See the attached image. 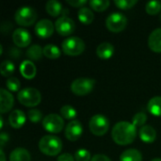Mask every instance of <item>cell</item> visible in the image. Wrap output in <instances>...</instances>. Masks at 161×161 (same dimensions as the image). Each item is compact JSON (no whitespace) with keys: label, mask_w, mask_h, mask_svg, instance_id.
Returning <instances> with one entry per match:
<instances>
[{"label":"cell","mask_w":161,"mask_h":161,"mask_svg":"<svg viewBox=\"0 0 161 161\" xmlns=\"http://www.w3.org/2000/svg\"><path fill=\"white\" fill-rule=\"evenodd\" d=\"M137 136V129L136 126L132 123L128 122H119L117 123L111 132L112 140L118 145L125 146L131 144Z\"/></svg>","instance_id":"1"},{"label":"cell","mask_w":161,"mask_h":161,"mask_svg":"<svg viewBox=\"0 0 161 161\" xmlns=\"http://www.w3.org/2000/svg\"><path fill=\"white\" fill-rule=\"evenodd\" d=\"M39 149L46 156H57L62 149V142L57 136L46 135L41 139L39 142Z\"/></svg>","instance_id":"2"},{"label":"cell","mask_w":161,"mask_h":161,"mask_svg":"<svg viewBox=\"0 0 161 161\" xmlns=\"http://www.w3.org/2000/svg\"><path fill=\"white\" fill-rule=\"evenodd\" d=\"M62 51L67 56H79L85 50V42L79 37H70L65 39L61 44Z\"/></svg>","instance_id":"3"},{"label":"cell","mask_w":161,"mask_h":161,"mask_svg":"<svg viewBox=\"0 0 161 161\" xmlns=\"http://www.w3.org/2000/svg\"><path fill=\"white\" fill-rule=\"evenodd\" d=\"M18 101L25 107H36L42 101L41 92L35 88H25L18 92Z\"/></svg>","instance_id":"4"},{"label":"cell","mask_w":161,"mask_h":161,"mask_svg":"<svg viewBox=\"0 0 161 161\" xmlns=\"http://www.w3.org/2000/svg\"><path fill=\"white\" fill-rule=\"evenodd\" d=\"M14 19L19 25L30 26L37 20V12L31 7H21L16 10L14 14Z\"/></svg>","instance_id":"5"},{"label":"cell","mask_w":161,"mask_h":161,"mask_svg":"<svg viewBox=\"0 0 161 161\" xmlns=\"http://www.w3.org/2000/svg\"><path fill=\"white\" fill-rule=\"evenodd\" d=\"M89 128L94 136L102 137L108 131L109 121L106 116L102 114H96L91 118L89 123Z\"/></svg>","instance_id":"6"},{"label":"cell","mask_w":161,"mask_h":161,"mask_svg":"<svg viewBox=\"0 0 161 161\" xmlns=\"http://www.w3.org/2000/svg\"><path fill=\"white\" fill-rule=\"evenodd\" d=\"M127 25V18L120 12H113L106 19V26L110 32L119 33L125 30Z\"/></svg>","instance_id":"7"},{"label":"cell","mask_w":161,"mask_h":161,"mask_svg":"<svg viewBox=\"0 0 161 161\" xmlns=\"http://www.w3.org/2000/svg\"><path fill=\"white\" fill-rule=\"evenodd\" d=\"M95 80L92 78H77L71 84V91L74 94L83 96L91 93L94 88Z\"/></svg>","instance_id":"8"},{"label":"cell","mask_w":161,"mask_h":161,"mask_svg":"<svg viewBox=\"0 0 161 161\" xmlns=\"http://www.w3.org/2000/svg\"><path fill=\"white\" fill-rule=\"evenodd\" d=\"M42 126L43 128L50 133L57 134L59 133L64 127V121L63 118L55 113H51L46 115L42 120Z\"/></svg>","instance_id":"9"},{"label":"cell","mask_w":161,"mask_h":161,"mask_svg":"<svg viewBox=\"0 0 161 161\" xmlns=\"http://www.w3.org/2000/svg\"><path fill=\"white\" fill-rule=\"evenodd\" d=\"M57 32L61 36H69L75 30V24L68 16H60L55 23Z\"/></svg>","instance_id":"10"},{"label":"cell","mask_w":161,"mask_h":161,"mask_svg":"<svg viewBox=\"0 0 161 161\" xmlns=\"http://www.w3.org/2000/svg\"><path fill=\"white\" fill-rule=\"evenodd\" d=\"M83 134V126L77 120L71 121L65 128V137L71 142H75L80 139Z\"/></svg>","instance_id":"11"},{"label":"cell","mask_w":161,"mask_h":161,"mask_svg":"<svg viewBox=\"0 0 161 161\" xmlns=\"http://www.w3.org/2000/svg\"><path fill=\"white\" fill-rule=\"evenodd\" d=\"M55 29V25L48 19L40 20L35 25V33L41 39H47L52 36Z\"/></svg>","instance_id":"12"},{"label":"cell","mask_w":161,"mask_h":161,"mask_svg":"<svg viewBox=\"0 0 161 161\" xmlns=\"http://www.w3.org/2000/svg\"><path fill=\"white\" fill-rule=\"evenodd\" d=\"M12 41L18 47H27L31 42V35L26 29L17 28L12 33Z\"/></svg>","instance_id":"13"},{"label":"cell","mask_w":161,"mask_h":161,"mask_svg":"<svg viewBox=\"0 0 161 161\" xmlns=\"http://www.w3.org/2000/svg\"><path fill=\"white\" fill-rule=\"evenodd\" d=\"M0 111L2 114L9 111L14 104V98L12 96V94L5 90V89H1L0 90Z\"/></svg>","instance_id":"14"},{"label":"cell","mask_w":161,"mask_h":161,"mask_svg":"<svg viewBox=\"0 0 161 161\" xmlns=\"http://www.w3.org/2000/svg\"><path fill=\"white\" fill-rule=\"evenodd\" d=\"M25 121H26V117H25V113L20 109L13 110L8 116V123H9L10 126L15 129L21 128L25 125Z\"/></svg>","instance_id":"15"},{"label":"cell","mask_w":161,"mask_h":161,"mask_svg":"<svg viewBox=\"0 0 161 161\" xmlns=\"http://www.w3.org/2000/svg\"><path fill=\"white\" fill-rule=\"evenodd\" d=\"M148 46L155 53H161V28L155 29L149 36Z\"/></svg>","instance_id":"16"},{"label":"cell","mask_w":161,"mask_h":161,"mask_svg":"<svg viewBox=\"0 0 161 161\" xmlns=\"http://www.w3.org/2000/svg\"><path fill=\"white\" fill-rule=\"evenodd\" d=\"M114 54V46L110 42H102L96 48V55L101 59H108Z\"/></svg>","instance_id":"17"},{"label":"cell","mask_w":161,"mask_h":161,"mask_svg":"<svg viewBox=\"0 0 161 161\" xmlns=\"http://www.w3.org/2000/svg\"><path fill=\"white\" fill-rule=\"evenodd\" d=\"M20 72L25 78L32 79L37 74V69L35 64L31 60H25L20 65Z\"/></svg>","instance_id":"18"},{"label":"cell","mask_w":161,"mask_h":161,"mask_svg":"<svg viewBox=\"0 0 161 161\" xmlns=\"http://www.w3.org/2000/svg\"><path fill=\"white\" fill-rule=\"evenodd\" d=\"M140 138L145 143H152L157 139V131L151 125H144L140 129Z\"/></svg>","instance_id":"19"},{"label":"cell","mask_w":161,"mask_h":161,"mask_svg":"<svg viewBox=\"0 0 161 161\" xmlns=\"http://www.w3.org/2000/svg\"><path fill=\"white\" fill-rule=\"evenodd\" d=\"M9 161H31V156L26 149L16 148L10 153Z\"/></svg>","instance_id":"20"},{"label":"cell","mask_w":161,"mask_h":161,"mask_svg":"<svg viewBox=\"0 0 161 161\" xmlns=\"http://www.w3.org/2000/svg\"><path fill=\"white\" fill-rule=\"evenodd\" d=\"M148 111L157 117H161V96H155L151 98L147 105Z\"/></svg>","instance_id":"21"},{"label":"cell","mask_w":161,"mask_h":161,"mask_svg":"<svg viewBox=\"0 0 161 161\" xmlns=\"http://www.w3.org/2000/svg\"><path fill=\"white\" fill-rule=\"evenodd\" d=\"M120 161H142V156L137 149H128L122 153Z\"/></svg>","instance_id":"22"},{"label":"cell","mask_w":161,"mask_h":161,"mask_svg":"<svg viewBox=\"0 0 161 161\" xmlns=\"http://www.w3.org/2000/svg\"><path fill=\"white\" fill-rule=\"evenodd\" d=\"M45 10L50 16L57 17L62 11V5L56 0H50L45 4Z\"/></svg>","instance_id":"23"},{"label":"cell","mask_w":161,"mask_h":161,"mask_svg":"<svg viewBox=\"0 0 161 161\" xmlns=\"http://www.w3.org/2000/svg\"><path fill=\"white\" fill-rule=\"evenodd\" d=\"M78 19L79 21L83 24V25H90L92 23L93 19H94V15L92 13V11L89 8H82L78 10Z\"/></svg>","instance_id":"24"},{"label":"cell","mask_w":161,"mask_h":161,"mask_svg":"<svg viewBox=\"0 0 161 161\" xmlns=\"http://www.w3.org/2000/svg\"><path fill=\"white\" fill-rule=\"evenodd\" d=\"M43 56L50 59H56L60 57V49L55 44H47L43 47Z\"/></svg>","instance_id":"25"},{"label":"cell","mask_w":161,"mask_h":161,"mask_svg":"<svg viewBox=\"0 0 161 161\" xmlns=\"http://www.w3.org/2000/svg\"><path fill=\"white\" fill-rule=\"evenodd\" d=\"M42 55H43V48H42L38 44H34V45L30 46L27 49V51H26L27 58L32 59V60H39V59H41Z\"/></svg>","instance_id":"26"},{"label":"cell","mask_w":161,"mask_h":161,"mask_svg":"<svg viewBox=\"0 0 161 161\" xmlns=\"http://www.w3.org/2000/svg\"><path fill=\"white\" fill-rule=\"evenodd\" d=\"M0 72H1V75L3 76H6L8 78L10 77V75H12L13 73L15 72V65H14V63L11 60H4L1 63Z\"/></svg>","instance_id":"27"},{"label":"cell","mask_w":161,"mask_h":161,"mask_svg":"<svg viewBox=\"0 0 161 161\" xmlns=\"http://www.w3.org/2000/svg\"><path fill=\"white\" fill-rule=\"evenodd\" d=\"M59 112H60V115L62 116L63 119L71 120V121H74L75 118L77 115L76 109L75 108H73L71 105H65V106H63L60 108V111Z\"/></svg>","instance_id":"28"},{"label":"cell","mask_w":161,"mask_h":161,"mask_svg":"<svg viewBox=\"0 0 161 161\" xmlns=\"http://www.w3.org/2000/svg\"><path fill=\"white\" fill-rule=\"evenodd\" d=\"M91 8L92 9H94L95 11H104L106 10L108 7L110 2L108 0H92L89 2Z\"/></svg>","instance_id":"29"},{"label":"cell","mask_w":161,"mask_h":161,"mask_svg":"<svg viewBox=\"0 0 161 161\" xmlns=\"http://www.w3.org/2000/svg\"><path fill=\"white\" fill-rule=\"evenodd\" d=\"M146 12L150 15H156L161 10V2L159 1H150L145 6Z\"/></svg>","instance_id":"30"},{"label":"cell","mask_w":161,"mask_h":161,"mask_svg":"<svg viewBox=\"0 0 161 161\" xmlns=\"http://www.w3.org/2000/svg\"><path fill=\"white\" fill-rule=\"evenodd\" d=\"M6 87L10 92H18L21 88V82L17 77L10 76L6 81Z\"/></svg>","instance_id":"31"},{"label":"cell","mask_w":161,"mask_h":161,"mask_svg":"<svg viewBox=\"0 0 161 161\" xmlns=\"http://www.w3.org/2000/svg\"><path fill=\"white\" fill-rule=\"evenodd\" d=\"M137 3H138L137 0H115L114 1V4L117 6V8L124 9V10L133 8Z\"/></svg>","instance_id":"32"},{"label":"cell","mask_w":161,"mask_h":161,"mask_svg":"<svg viewBox=\"0 0 161 161\" xmlns=\"http://www.w3.org/2000/svg\"><path fill=\"white\" fill-rule=\"evenodd\" d=\"M92 158L91 153L87 149H78L75 154V161H91Z\"/></svg>","instance_id":"33"},{"label":"cell","mask_w":161,"mask_h":161,"mask_svg":"<svg viewBox=\"0 0 161 161\" xmlns=\"http://www.w3.org/2000/svg\"><path fill=\"white\" fill-rule=\"evenodd\" d=\"M147 121V116L143 112H139L136 115H134L132 119V124L137 127V126H144V124Z\"/></svg>","instance_id":"34"},{"label":"cell","mask_w":161,"mask_h":161,"mask_svg":"<svg viewBox=\"0 0 161 161\" xmlns=\"http://www.w3.org/2000/svg\"><path fill=\"white\" fill-rule=\"evenodd\" d=\"M27 118L31 123L37 124L42 121V114L41 110H39V109H30L27 112Z\"/></svg>","instance_id":"35"},{"label":"cell","mask_w":161,"mask_h":161,"mask_svg":"<svg viewBox=\"0 0 161 161\" xmlns=\"http://www.w3.org/2000/svg\"><path fill=\"white\" fill-rule=\"evenodd\" d=\"M66 3L68 5L74 7V8H82L85 7V5L88 3V1L87 0H67Z\"/></svg>","instance_id":"36"},{"label":"cell","mask_w":161,"mask_h":161,"mask_svg":"<svg viewBox=\"0 0 161 161\" xmlns=\"http://www.w3.org/2000/svg\"><path fill=\"white\" fill-rule=\"evenodd\" d=\"M58 161H75V157H73L71 154H68V153H65V154H62L60 155L58 158Z\"/></svg>","instance_id":"37"},{"label":"cell","mask_w":161,"mask_h":161,"mask_svg":"<svg viewBox=\"0 0 161 161\" xmlns=\"http://www.w3.org/2000/svg\"><path fill=\"white\" fill-rule=\"evenodd\" d=\"M91 161H111V160H110V158H109L108 157H107V156H105V155H101V154H99V155H95V156H93Z\"/></svg>","instance_id":"38"},{"label":"cell","mask_w":161,"mask_h":161,"mask_svg":"<svg viewBox=\"0 0 161 161\" xmlns=\"http://www.w3.org/2000/svg\"><path fill=\"white\" fill-rule=\"evenodd\" d=\"M8 141V135L6 133H1L0 134V144H1V148H3V146L5 145V143Z\"/></svg>","instance_id":"39"},{"label":"cell","mask_w":161,"mask_h":161,"mask_svg":"<svg viewBox=\"0 0 161 161\" xmlns=\"http://www.w3.org/2000/svg\"><path fill=\"white\" fill-rule=\"evenodd\" d=\"M0 159H1V161H6V157H5L4 151L2 149L0 150Z\"/></svg>","instance_id":"40"},{"label":"cell","mask_w":161,"mask_h":161,"mask_svg":"<svg viewBox=\"0 0 161 161\" xmlns=\"http://www.w3.org/2000/svg\"><path fill=\"white\" fill-rule=\"evenodd\" d=\"M0 122H1V128H3V118H0Z\"/></svg>","instance_id":"41"},{"label":"cell","mask_w":161,"mask_h":161,"mask_svg":"<svg viewBox=\"0 0 161 161\" xmlns=\"http://www.w3.org/2000/svg\"><path fill=\"white\" fill-rule=\"evenodd\" d=\"M151 161H161V158H154L153 160Z\"/></svg>","instance_id":"42"},{"label":"cell","mask_w":161,"mask_h":161,"mask_svg":"<svg viewBox=\"0 0 161 161\" xmlns=\"http://www.w3.org/2000/svg\"><path fill=\"white\" fill-rule=\"evenodd\" d=\"M160 21H161V15H160Z\"/></svg>","instance_id":"43"}]
</instances>
